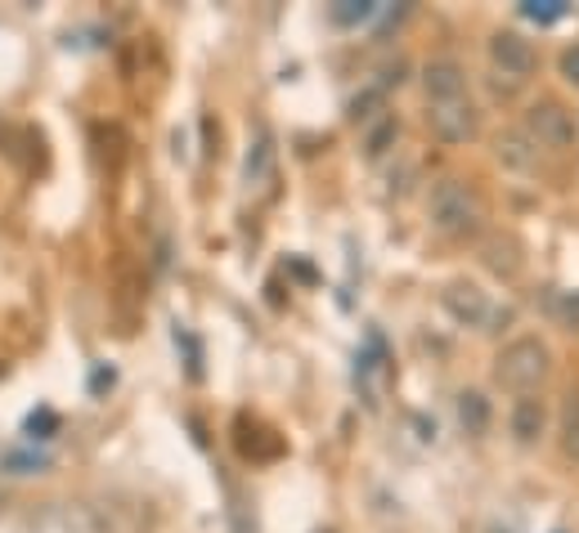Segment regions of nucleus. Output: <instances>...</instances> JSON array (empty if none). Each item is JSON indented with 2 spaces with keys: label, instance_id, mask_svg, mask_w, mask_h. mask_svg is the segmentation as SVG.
Returning a JSON list of instances; mask_svg holds the SVG:
<instances>
[{
  "label": "nucleus",
  "instance_id": "nucleus-2",
  "mask_svg": "<svg viewBox=\"0 0 579 533\" xmlns=\"http://www.w3.org/2000/svg\"><path fill=\"white\" fill-rule=\"evenodd\" d=\"M548 345L539 336H517L513 345L499 349V359H494V377H499V386L517 390V395H530L535 386H544L548 377Z\"/></svg>",
  "mask_w": 579,
  "mask_h": 533
},
{
  "label": "nucleus",
  "instance_id": "nucleus-8",
  "mask_svg": "<svg viewBox=\"0 0 579 533\" xmlns=\"http://www.w3.org/2000/svg\"><path fill=\"white\" fill-rule=\"evenodd\" d=\"M513 435H517L521 443H535V439L544 435V404H539L535 395H521V399H517V408H513Z\"/></svg>",
  "mask_w": 579,
  "mask_h": 533
},
{
  "label": "nucleus",
  "instance_id": "nucleus-11",
  "mask_svg": "<svg viewBox=\"0 0 579 533\" xmlns=\"http://www.w3.org/2000/svg\"><path fill=\"white\" fill-rule=\"evenodd\" d=\"M270 166H275V148H270V135L261 130L252 157H247V185H266L270 180Z\"/></svg>",
  "mask_w": 579,
  "mask_h": 533
},
{
  "label": "nucleus",
  "instance_id": "nucleus-5",
  "mask_svg": "<svg viewBox=\"0 0 579 533\" xmlns=\"http://www.w3.org/2000/svg\"><path fill=\"white\" fill-rule=\"evenodd\" d=\"M489 59L504 76L513 81H526L535 72V45L521 36V32H494L489 36Z\"/></svg>",
  "mask_w": 579,
  "mask_h": 533
},
{
  "label": "nucleus",
  "instance_id": "nucleus-13",
  "mask_svg": "<svg viewBox=\"0 0 579 533\" xmlns=\"http://www.w3.org/2000/svg\"><path fill=\"white\" fill-rule=\"evenodd\" d=\"M521 14L530 23H557L566 14V6H561V0H530V6H521Z\"/></svg>",
  "mask_w": 579,
  "mask_h": 533
},
{
  "label": "nucleus",
  "instance_id": "nucleus-3",
  "mask_svg": "<svg viewBox=\"0 0 579 533\" xmlns=\"http://www.w3.org/2000/svg\"><path fill=\"white\" fill-rule=\"evenodd\" d=\"M521 135L535 144V148H575L579 139V126H575V113H566L557 100H539L526 108V122H521Z\"/></svg>",
  "mask_w": 579,
  "mask_h": 533
},
{
  "label": "nucleus",
  "instance_id": "nucleus-4",
  "mask_svg": "<svg viewBox=\"0 0 579 533\" xmlns=\"http://www.w3.org/2000/svg\"><path fill=\"white\" fill-rule=\"evenodd\" d=\"M445 310H449L463 327H480V332H489V323L499 318V310L489 305V296H485L476 283H449V288H445Z\"/></svg>",
  "mask_w": 579,
  "mask_h": 533
},
{
  "label": "nucleus",
  "instance_id": "nucleus-10",
  "mask_svg": "<svg viewBox=\"0 0 579 533\" xmlns=\"http://www.w3.org/2000/svg\"><path fill=\"white\" fill-rule=\"evenodd\" d=\"M458 421H463L472 435H480V430L489 426V404H485L476 390H463V395H458Z\"/></svg>",
  "mask_w": 579,
  "mask_h": 533
},
{
  "label": "nucleus",
  "instance_id": "nucleus-9",
  "mask_svg": "<svg viewBox=\"0 0 579 533\" xmlns=\"http://www.w3.org/2000/svg\"><path fill=\"white\" fill-rule=\"evenodd\" d=\"M557 443L570 462H579V390L561 399V417H557Z\"/></svg>",
  "mask_w": 579,
  "mask_h": 533
},
{
  "label": "nucleus",
  "instance_id": "nucleus-16",
  "mask_svg": "<svg viewBox=\"0 0 579 533\" xmlns=\"http://www.w3.org/2000/svg\"><path fill=\"white\" fill-rule=\"evenodd\" d=\"M561 76H566V81H570V85H579V45H575V50H566V54H561Z\"/></svg>",
  "mask_w": 579,
  "mask_h": 533
},
{
  "label": "nucleus",
  "instance_id": "nucleus-6",
  "mask_svg": "<svg viewBox=\"0 0 579 533\" xmlns=\"http://www.w3.org/2000/svg\"><path fill=\"white\" fill-rule=\"evenodd\" d=\"M427 122H432V130H436L445 144H467V139L476 135V108H472L467 95H463V100H449V104H432Z\"/></svg>",
  "mask_w": 579,
  "mask_h": 533
},
{
  "label": "nucleus",
  "instance_id": "nucleus-7",
  "mask_svg": "<svg viewBox=\"0 0 579 533\" xmlns=\"http://www.w3.org/2000/svg\"><path fill=\"white\" fill-rule=\"evenodd\" d=\"M423 91H427V104L463 100V95H467V72H463L454 59H436V63H427V72H423Z\"/></svg>",
  "mask_w": 579,
  "mask_h": 533
},
{
  "label": "nucleus",
  "instance_id": "nucleus-12",
  "mask_svg": "<svg viewBox=\"0 0 579 533\" xmlns=\"http://www.w3.org/2000/svg\"><path fill=\"white\" fill-rule=\"evenodd\" d=\"M499 157L508 161V166H517V170H530V153H526V135H508V139H499Z\"/></svg>",
  "mask_w": 579,
  "mask_h": 533
},
{
  "label": "nucleus",
  "instance_id": "nucleus-15",
  "mask_svg": "<svg viewBox=\"0 0 579 533\" xmlns=\"http://www.w3.org/2000/svg\"><path fill=\"white\" fill-rule=\"evenodd\" d=\"M386 139H395V122H382V130L369 135V157H378L386 148Z\"/></svg>",
  "mask_w": 579,
  "mask_h": 533
},
{
  "label": "nucleus",
  "instance_id": "nucleus-14",
  "mask_svg": "<svg viewBox=\"0 0 579 533\" xmlns=\"http://www.w3.org/2000/svg\"><path fill=\"white\" fill-rule=\"evenodd\" d=\"M369 14H373V6H355V0H347L342 10H333V19H338V23H364Z\"/></svg>",
  "mask_w": 579,
  "mask_h": 533
},
{
  "label": "nucleus",
  "instance_id": "nucleus-1",
  "mask_svg": "<svg viewBox=\"0 0 579 533\" xmlns=\"http://www.w3.org/2000/svg\"><path fill=\"white\" fill-rule=\"evenodd\" d=\"M427 216H432L436 233H445V238H472L480 229V220H485V202H480V194L467 180H441L432 189Z\"/></svg>",
  "mask_w": 579,
  "mask_h": 533
}]
</instances>
